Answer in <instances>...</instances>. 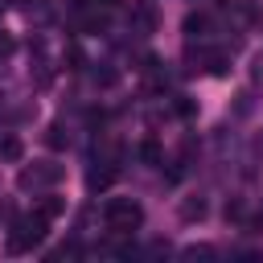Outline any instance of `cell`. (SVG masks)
Returning <instances> with one entry per match:
<instances>
[{"label":"cell","mask_w":263,"mask_h":263,"mask_svg":"<svg viewBox=\"0 0 263 263\" xmlns=\"http://www.w3.org/2000/svg\"><path fill=\"white\" fill-rule=\"evenodd\" d=\"M103 222H107V230H115V234H132V230L144 226V205H140L136 197H111V201L103 205Z\"/></svg>","instance_id":"6da1fadb"},{"label":"cell","mask_w":263,"mask_h":263,"mask_svg":"<svg viewBox=\"0 0 263 263\" xmlns=\"http://www.w3.org/2000/svg\"><path fill=\"white\" fill-rule=\"evenodd\" d=\"M45 226H49V218H41V214H25V218H16L12 230H8V251H12V255H25V251L41 247Z\"/></svg>","instance_id":"7a4b0ae2"},{"label":"cell","mask_w":263,"mask_h":263,"mask_svg":"<svg viewBox=\"0 0 263 263\" xmlns=\"http://www.w3.org/2000/svg\"><path fill=\"white\" fill-rule=\"evenodd\" d=\"M62 177H66V168H62V164H53V160H33V164H25V168H21L16 185H21L25 193H49Z\"/></svg>","instance_id":"3957f363"},{"label":"cell","mask_w":263,"mask_h":263,"mask_svg":"<svg viewBox=\"0 0 263 263\" xmlns=\"http://www.w3.org/2000/svg\"><path fill=\"white\" fill-rule=\"evenodd\" d=\"M185 37H189V41L210 37V16H205V12H189V16H185Z\"/></svg>","instance_id":"277c9868"},{"label":"cell","mask_w":263,"mask_h":263,"mask_svg":"<svg viewBox=\"0 0 263 263\" xmlns=\"http://www.w3.org/2000/svg\"><path fill=\"white\" fill-rule=\"evenodd\" d=\"M37 214H41V218H49V222H53V218H62V214H66V197L45 193V197H41V205H37Z\"/></svg>","instance_id":"5b68a950"},{"label":"cell","mask_w":263,"mask_h":263,"mask_svg":"<svg viewBox=\"0 0 263 263\" xmlns=\"http://www.w3.org/2000/svg\"><path fill=\"white\" fill-rule=\"evenodd\" d=\"M21 156H25V144H21L16 136H4V140H0V160H4V164H16Z\"/></svg>","instance_id":"8992f818"},{"label":"cell","mask_w":263,"mask_h":263,"mask_svg":"<svg viewBox=\"0 0 263 263\" xmlns=\"http://www.w3.org/2000/svg\"><path fill=\"white\" fill-rule=\"evenodd\" d=\"M181 218H185V222H201V218H205V201H201V197L181 201Z\"/></svg>","instance_id":"52a82bcc"},{"label":"cell","mask_w":263,"mask_h":263,"mask_svg":"<svg viewBox=\"0 0 263 263\" xmlns=\"http://www.w3.org/2000/svg\"><path fill=\"white\" fill-rule=\"evenodd\" d=\"M111 181H115V168H90V173H86V185H90V189H107Z\"/></svg>","instance_id":"ba28073f"},{"label":"cell","mask_w":263,"mask_h":263,"mask_svg":"<svg viewBox=\"0 0 263 263\" xmlns=\"http://www.w3.org/2000/svg\"><path fill=\"white\" fill-rule=\"evenodd\" d=\"M45 144H49V148H66V144H70V132H66L62 123H53V127L45 132Z\"/></svg>","instance_id":"9c48e42d"},{"label":"cell","mask_w":263,"mask_h":263,"mask_svg":"<svg viewBox=\"0 0 263 263\" xmlns=\"http://www.w3.org/2000/svg\"><path fill=\"white\" fill-rule=\"evenodd\" d=\"M103 25H107V16H103V12H86V8H82V29H86V33H99Z\"/></svg>","instance_id":"30bf717a"},{"label":"cell","mask_w":263,"mask_h":263,"mask_svg":"<svg viewBox=\"0 0 263 263\" xmlns=\"http://www.w3.org/2000/svg\"><path fill=\"white\" fill-rule=\"evenodd\" d=\"M181 259H214V247L193 242V247H185V251H181Z\"/></svg>","instance_id":"8fae6325"},{"label":"cell","mask_w":263,"mask_h":263,"mask_svg":"<svg viewBox=\"0 0 263 263\" xmlns=\"http://www.w3.org/2000/svg\"><path fill=\"white\" fill-rule=\"evenodd\" d=\"M140 156H144L148 164H160V144H156V140H144V144H140Z\"/></svg>","instance_id":"7c38bea8"},{"label":"cell","mask_w":263,"mask_h":263,"mask_svg":"<svg viewBox=\"0 0 263 263\" xmlns=\"http://www.w3.org/2000/svg\"><path fill=\"white\" fill-rule=\"evenodd\" d=\"M95 82H99V86H115V82H119V70H111V66H107V70H95Z\"/></svg>","instance_id":"4fadbf2b"},{"label":"cell","mask_w":263,"mask_h":263,"mask_svg":"<svg viewBox=\"0 0 263 263\" xmlns=\"http://www.w3.org/2000/svg\"><path fill=\"white\" fill-rule=\"evenodd\" d=\"M136 21H140V29H152V25H156V16H152V8H140V12H136Z\"/></svg>","instance_id":"5bb4252c"},{"label":"cell","mask_w":263,"mask_h":263,"mask_svg":"<svg viewBox=\"0 0 263 263\" xmlns=\"http://www.w3.org/2000/svg\"><path fill=\"white\" fill-rule=\"evenodd\" d=\"M12 49H16V41H12V37H8V33H4V29H0V58H8V53H12Z\"/></svg>","instance_id":"9a60e30c"},{"label":"cell","mask_w":263,"mask_h":263,"mask_svg":"<svg viewBox=\"0 0 263 263\" xmlns=\"http://www.w3.org/2000/svg\"><path fill=\"white\" fill-rule=\"evenodd\" d=\"M177 111H181V115H193V103H189L185 95H177Z\"/></svg>","instance_id":"2e32d148"},{"label":"cell","mask_w":263,"mask_h":263,"mask_svg":"<svg viewBox=\"0 0 263 263\" xmlns=\"http://www.w3.org/2000/svg\"><path fill=\"white\" fill-rule=\"evenodd\" d=\"M255 82H263V58H255Z\"/></svg>","instance_id":"e0dca14e"},{"label":"cell","mask_w":263,"mask_h":263,"mask_svg":"<svg viewBox=\"0 0 263 263\" xmlns=\"http://www.w3.org/2000/svg\"><path fill=\"white\" fill-rule=\"evenodd\" d=\"M66 4H70V8H86V0H66Z\"/></svg>","instance_id":"ac0fdd59"},{"label":"cell","mask_w":263,"mask_h":263,"mask_svg":"<svg viewBox=\"0 0 263 263\" xmlns=\"http://www.w3.org/2000/svg\"><path fill=\"white\" fill-rule=\"evenodd\" d=\"M95 4H107V8H111V4H119V0H95Z\"/></svg>","instance_id":"d6986e66"}]
</instances>
